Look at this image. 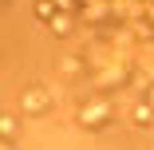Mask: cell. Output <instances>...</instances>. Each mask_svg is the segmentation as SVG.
Listing matches in <instances>:
<instances>
[{
	"label": "cell",
	"mask_w": 154,
	"mask_h": 150,
	"mask_svg": "<svg viewBox=\"0 0 154 150\" xmlns=\"http://www.w3.org/2000/svg\"><path fill=\"white\" fill-rule=\"evenodd\" d=\"M24 107H28V111H44V107H48V95H44V91H28V95H24Z\"/></svg>",
	"instance_id": "1"
},
{
	"label": "cell",
	"mask_w": 154,
	"mask_h": 150,
	"mask_svg": "<svg viewBox=\"0 0 154 150\" xmlns=\"http://www.w3.org/2000/svg\"><path fill=\"white\" fill-rule=\"evenodd\" d=\"M12 130H16V123H12L8 115H0V134H12Z\"/></svg>",
	"instance_id": "2"
}]
</instances>
